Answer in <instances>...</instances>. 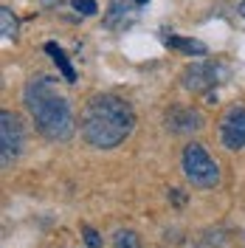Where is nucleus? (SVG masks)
I'll return each mask as SVG.
<instances>
[{"label":"nucleus","mask_w":245,"mask_h":248,"mask_svg":"<svg viewBox=\"0 0 245 248\" xmlns=\"http://www.w3.org/2000/svg\"><path fill=\"white\" fill-rule=\"evenodd\" d=\"M133 124H136V113L122 96L102 93V96H93L85 105L82 119H79V130H82V139L91 147L113 150L133 133Z\"/></svg>","instance_id":"1"},{"label":"nucleus","mask_w":245,"mask_h":248,"mask_svg":"<svg viewBox=\"0 0 245 248\" xmlns=\"http://www.w3.org/2000/svg\"><path fill=\"white\" fill-rule=\"evenodd\" d=\"M23 102L29 113L34 116V124L37 130L51 141H65L74 136L77 130V122H74V113H71V105L68 99L57 93L54 88V79L51 77H37L31 79L23 91Z\"/></svg>","instance_id":"2"},{"label":"nucleus","mask_w":245,"mask_h":248,"mask_svg":"<svg viewBox=\"0 0 245 248\" xmlns=\"http://www.w3.org/2000/svg\"><path fill=\"white\" fill-rule=\"evenodd\" d=\"M184 175L192 186L200 189H214L220 184V167L212 155L203 150V144H186L184 150Z\"/></svg>","instance_id":"3"},{"label":"nucleus","mask_w":245,"mask_h":248,"mask_svg":"<svg viewBox=\"0 0 245 248\" xmlns=\"http://www.w3.org/2000/svg\"><path fill=\"white\" fill-rule=\"evenodd\" d=\"M23 150V124L15 113H0V164L9 167Z\"/></svg>","instance_id":"4"},{"label":"nucleus","mask_w":245,"mask_h":248,"mask_svg":"<svg viewBox=\"0 0 245 248\" xmlns=\"http://www.w3.org/2000/svg\"><path fill=\"white\" fill-rule=\"evenodd\" d=\"M220 74H223V68L217 65V62H192V65H186L181 79H184V88L192 93H203L209 91V88H214L217 82H220Z\"/></svg>","instance_id":"5"},{"label":"nucleus","mask_w":245,"mask_h":248,"mask_svg":"<svg viewBox=\"0 0 245 248\" xmlns=\"http://www.w3.org/2000/svg\"><path fill=\"white\" fill-rule=\"evenodd\" d=\"M220 139L229 150H243L245 147V108L231 105L226 116L220 119Z\"/></svg>","instance_id":"6"},{"label":"nucleus","mask_w":245,"mask_h":248,"mask_svg":"<svg viewBox=\"0 0 245 248\" xmlns=\"http://www.w3.org/2000/svg\"><path fill=\"white\" fill-rule=\"evenodd\" d=\"M167 127L172 133H195L203 127V116L195 108H175L167 113Z\"/></svg>","instance_id":"7"},{"label":"nucleus","mask_w":245,"mask_h":248,"mask_svg":"<svg viewBox=\"0 0 245 248\" xmlns=\"http://www.w3.org/2000/svg\"><path fill=\"white\" fill-rule=\"evenodd\" d=\"M138 3L136 0H110V12L105 17V23H107L110 29H124L130 20H133V9H136Z\"/></svg>","instance_id":"8"},{"label":"nucleus","mask_w":245,"mask_h":248,"mask_svg":"<svg viewBox=\"0 0 245 248\" xmlns=\"http://www.w3.org/2000/svg\"><path fill=\"white\" fill-rule=\"evenodd\" d=\"M46 51L51 54V60H54V65H57V68L62 71V77H65V82H71V85H74V82H77V71H74V65H71V60H68V54H65V51H62V48L57 46V43H46Z\"/></svg>","instance_id":"9"},{"label":"nucleus","mask_w":245,"mask_h":248,"mask_svg":"<svg viewBox=\"0 0 245 248\" xmlns=\"http://www.w3.org/2000/svg\"><path fill=\"white\" fill-rule=\"evenodd\" d=\"M164 43H167L169 48H178V51H184V54L206 57V46H203L200 40H189V37H178V34H169V37H164Z\"/></svg>","instance_id":"10"},{"label":"nucleus","mask_w":245,"mask_h":248,"mask_svg":"<svg viewBox=\"0 0 245 248\" xmlns=\"http://www.w3.org/2000/svg\"><path fill=\"white\" fill-rule=\"evenodd\" d=\"M0 31L6 40H15L17 37V17L12 15L9 6H0Z\"/></svg>","instance_id":"11"},{"label":"nucleus","mask_w":245,"mask_h":248,"mask_svg":"<svg viewBox=\"0 0 245 248\" xmlns=\"http://www.w3.org/2000/svg\"><path fill=\"white\" fill-rule=\"evenodd\" d=\"M113 246L116 248H141V237L130 229H119L116 237H113Z\"/></svg>","instance_id":"12"},{"label":"nucleus","mask_w":245,"mask_h":248,"mask_svg":"<svg viewBox=\"0 0 245 248\" xmlns=\"http://www.w3.org/2000/svg\"><path fill=\"white\" fill-rule=\"evenodd\" d=\"M74 3V9H77L79 15H85V17H91L99 12V6H96V0H71Z\"/></svg>","instance_id":"13"},{"label":"nucleus","mask_w":245,"mask_h":248,"mask_svg":"<svg viewBox=\"0 0 245 248\" xmlns=\"http://www.w3.org/2000/svg\"><path fill=\"white\" fill-rule=\"evenodd\" d=\"M82 234H85V243H88L91 248H99V246H102V237L93 232L91 226H85V229H82Z\"/></svg>","instance_id":"14"},{"label":"nucleus","mask_w":245,"mask_h":248,"mask_svg":"<svg viewBox=\"0 0 245 248\" xmlns=\"http://www.w3.org/2000/svg\"><path fill=\"white\" fill-rule=\"evenodd\" d=\"M240 15L245 17V0H240Z\"/></svg>","instance_id":"15"},{"label":"nucleus","mask_w":245,"mask_h":248,"mask_svg":"<svg viewBox=\"0 0 245 248\" xmlns=\"http://www.w3.org/2000/svg\"><path fill=\"white\" fill-rule=\"evenodd\" d=\"M136 3H138V6H144V3H147V0H136Z\"/></svg>","instance_id":"16"}]
</instances>
